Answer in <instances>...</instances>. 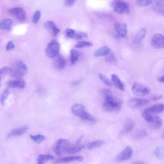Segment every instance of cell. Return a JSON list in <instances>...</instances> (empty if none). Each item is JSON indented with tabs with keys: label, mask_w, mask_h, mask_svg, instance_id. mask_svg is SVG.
I'll list each match as a JSON object with an SVG mask.
<instances>
[{
	"label": "cell",
	"mask_w": 164,
	"mask_h": 164,
	"mask_svg": "<svg viewBox=\"0 0 164 164\" xmlns=\"http://www.w3.org/2000/svg\"><path fill=\"white\" fill-rule=\"evenodd\" d=\"M105 96L103 103L105 109L108 112H118L121 107L122 102L120 100L109 94Z\"/></svg>",
	"instance_id": "1"
},
{
	"label": "cell",
	"mask_w": 164,
	"mask_h": 164,
	"mask_svg": "<svg viewBox=\"0 0 164 164\" xmlns=\"http://www.w3.org/2000/svg\"><path fill=\"white\" fill-rule=\"evenodd\" d=\"M28 69L26 64L21 60L16 62L11 68L10 73L13 77L20 79L23 77L27 73Z\"/></svg>",
	"instance_id": "2"
},
{
	"label": "cell",
	"mask_w": 164,
	"mask_h": 164,
	"mask_svg": "<svg viewBox=\"0 0 164 164\" xmlns=\"http://www.w3.org/2000/svg\"><path fill=\"white\" fill-rule=\"evenodd\" d=\"M71 111L75 115L82 119L92 122L96 121V118L86 111L83 105L77 104L74 105L71 108Z\"/></svg>",
	"instance_id": "3"
},
{
	"label": "cell",
	"mask_w": 164,
	"mask_h": 164,
	"mask_svg": "<svg viewBox=\"0 0 164 164\" xmlns=\"http://www.w3.org/2000/svg\"><path fill=\"white\" fill-rule=\"evenodd\" d=\"M112 6L115 11L120 15H125L129 13L130 6L126 2L122 0H114Z\"/></svg>",
	"instance_id": "4"
},
{
	"label": "cell",
	"mask_w": 164,
	"mask_h": 164,
	"mask_svg": "<svg viewBox=\"0 0 164 164\" xmlns=\"http://www.w3.org/2000/svg\"><path fill=\"white\" fill-rule=\"evenodd\" d=\"M70 143L69 140L65 139H60L56 143L54 148V151L56 154L61 156L66 152L70 147Z\"/></svg>",
	"instance_id": "5"
},
{
	"label": "cell",
	"mask_w": 164,
	"mask_h": 164,
	"mask_svg": "<svg viewBox=\"0 0 164 164\" xmlns=\"http://www.w3.org/2000/svg\"><path fill=\"white\" fill-rule=\"evenodd\" d=\"M60 48V45L57 41L52 39L48 44L46 49L47 55L51 58L55 57L58 55Z\"/></svg>",
	"instance_id": "6"
},
{
	"label": "cell",
	"mask_w": 164,
	"mask_h": 164,
	"mask_svg": "<svg viewBox=\"0 0 164 164\" xmlns=\"http://www.w3.org/2000/svg\"><path fill=\"white\" fill-rule=\"evenodd\" d=\"M132 91L133 94L139 97H144L149 95L150 89L147 87L135 83L133 85Z\"/></svg>",
	"instance_id": "7"
},
{
	"label": "cell",
	"mask_w": 164,
	"mask_h": 164,
	"mask_svg": "<svg viewBox=\"0 0 164 164\" xmlns=\"http://www.w3.org/2000/svg\"><path fill=\"white\" fill-rule=\"evenodd\" d=\"M133 154V151L131 148L127 147L116 156L115 159L118 162L125 161L130 159Z\"/></svg>",
	"instance_id": "8"
},
{
	"label": "cell",
	"mask_w": 164,
	"mask_h": 164,
	"mask_svg": "<svg viewBox=\"0 0 164 164\" xmlns=\"http://www.w3.org/2000/svg\"><path fill=\"white\" fill-rule=\"evenodd\" d=\"M151 43L152 46L156 49H161L164 47V38L163 36L157 34L154 35L151 39Z\"/></svg>",
	"instance_id": "9"
},
{
	"label": "cell",
	"mask_w": 164,
	"mask_h": 164,
	"mask_svg": "<svg viewBox=\"0 0 164 164\" xmlns=\"http://www.w3.org/2000/svg\"><path fill=\"white\" fill-rule=\"evenodd\" d=\"M9 12L14 15L20 21H24L26 20V13L24 10L21 8H13L10 9Z\"/></svg>",
	"instance_id": "10"
},
{
	"label": "cell",
	"mask_w": 164,
	"mask_h": 164,
	"mask_svg": "<svg viewBox=\"0 0 164 164\" xmlns=\"http://www.w3.org/2000/svg\"><path fill=\"white\" fill-rule=\"evenodd\" d=\"M148 102V100L146 99L134 98L129 101V105L132 108H137L144 106Z\"/></svg>",
	"instance_id": "11"
},
{
	"label": "cell",
	"mask_w": 164,
	"mask_h": 164,
	"mask_svg": "<svg viewBox=\"0 0 164 164\" xmlns=\"http://www.w3.org/2000/svg\"><path fill=\"white\" fill-rule=\"evenodd\" d=\"M143 111L153 115L160 114L164 111V105L162 103L156 104Z\"/></svg>",
	"instance_id": "12"
},
{
	"label": "cell",
	"mask_w": 164,
	"mask_h": 164,
	"mask_svg": "<svg viewBox=\"0 0 164 164\" xmlns=\"http://www.w3.org/2000/svg\"><path fill=\"white\" fill-rule=\"evenodd\" d=\"M115 28L120 37L125 38L127 37L128 32L126 24L116 23L115 25Z\"/></svg>",
	"instance_id": "13"
},
{
	"label": "cell",
	"mask_w": 164,
	"mask_h": 164,
	"mask_svg": "<svg viewBox=\"0 0 164 164\" xmlns=\"http://www.w3.org/2000/svg\"><path fill=\"white\" fill-rule=\"evenodd\" d=\"M44 25L50 33L55 36H56L60 32V30L53 21L49 20L46 22Z\"/></svg>",
	"instance_id": "14"
},
{
	"label": "cell",
	"mask_w": 164,
	"mask_h": 164,
	"mask_svg": "<svg viewBox=\"0 0 164 164\" xmlns=\"http://www.w3.org/2000/svg\"><path fill=\"white\" fill-rule=\"evenodd\" d=\"M134 125L135 123L132 120L130 119L127 120L123 126L121 134L125 135L128 134L134 128Z\"/></svg>",
	"instance_id": "15"
},
{
	"label": "cell",
	"mask_w": 164,
	"mask_h": 164,
	"mask_svg": "<svg viewBox=\"0 0 164 164\" xmlns=\"http://www.w3.org/2000/svg\"><path fill=\"white\" fill-rule=\"evenodd\" d=\"M148 123L151 128L157 130L159 129L162 126V121L160 117L153 116Z\"/></svg>",
	"instance_id": "16"
},
{
	"label": "cell",
	"mask_w": 164,
	"mask_h": 164,
	"mask_svg": "<svg viewBox=\"0 0 164 164\" xmlns=\"http://www.w3.org/2000/svg\"><path fill=\"white\" fill-rule=\"evenodd\" d=\"M54 62V66L58 69H62L64 68L66 65V61L65 58L61 55L57 56Z\"/></svg>",
	"instance_id": "17"
},
{
	"label": "cell",
	"mask_w": 164,
	"mask_h": 164,
	"mask_svg": "<svg viewBox=\"0 0 164 164\" xmlns=\"http://www.w3.org/2000/svg\"><path fill=\"white\" fill-rule=\"evenodd\" d=\"M164 0H155L154 2L153 8L156 12L161 15L164 14Z\"/></svg>",
	"instance_id": "18"
},
{
	"label": "cell",
	"mask_w": 164,
	"mask_h": 164,
	"mask_svg": "<svg viewBox=\"0 0 164 164\" xmlns=\"http://www.w3.org/2000/svg\"><path fill=\"white\" fill-rule=\"evenodd\" d=\"M8 85L11 88L23 89L25 86L26 83L23 80L19 79L10 81L8 82Z\"/></svg>",
	"instance_id": "19"
},
{
	"label": "cell",
	"mask_w": 164,
	"mask_h": 164,
	"mask_svg": "<svg viewBox=\"0 0 164 164\" xmlns=\"http://www.w3.org/2000/svg\"><path fill=\"white\" fill-rule=\"evenodd\" d=\"M28 127L24 126L21 128L15 129L12 130L8 135V137L13 136H18L22 135L28 130Z\"/></svg>",
	"instance_id": "20"
},
{
	"label": "cell",
	"mask_w": 164,
	"mask_h": 164,
	"mask_svg": "<svg viewBox=\"0 0 164 164\" xmlns=\"http://www.w3.org/2000/svg\"><path fill=\"white\" fill-rule=\"evenodd\" d=\"M111 79L113 83L117 88L121 91L124 90V84L117 75L112 74L111 76Z\"/></svg>",
	"instance_id": "21"
},
{
	"label": "cell",
	"mask_w": 164,
	"mask_h": 164,
	"mask_svg": "<svg viewBox=\"0 0 164 164\" xmlns=\"http://www.w3.org/2000/svg\"><path fill=\"white\" fill-rule=\"evenodd\" d=\"M110 48L107 46L100 48L97 50L94 54L96 57L106 56L110 52Z\"/></svg>",
	"instance_id": "22"
},
{
	"label": "cell",
	"mask_w": 164,
	"mask_h": 164,
	"mask_svg": "<svg viewBox=\"0 0 164 164\" xmlns=\"http://www.w3.org/2000/svg\"><path fill=\"white\" fill-rule=\"evenodd\" d=\"M147 33V30L145 28H143L141 29L133 39V43L135 44L139 43L145 37Z\"/></svg>",
	"instance_id": "23"
},
{
	"label": "cell",
	"mask_w": 164,
	"mask_h": 164,
	"mask_svg": "<svg viewBox=\"0 0 164 164\" xmlns=\"http://www.w3.org/2000/svg\"><path fill=\"white\" fill-rule=\"evenodd\" d=\"M106 142L103 140H99L90 142L88 144L87 148L89 149L98 148L105 144Z\"/></svg>",
	"instance_id": "24"
},
{
	"label": "cell",
	"mask_w": 164,
	"mask_h": 164,
	"mask_svg": "<svg viewBox=\"0 0 164 164\" xmlns=\"http://www.w3.org/2000/svg\"><path fill=\"white\" fill-rule=\"evenodd\" d=\"M84 148V146L83 145L77 144L71 147L70 146L66 152L70 154H74L80 152Z\"/></svg>",
	"instance_id": "25"
},
{
	"label": "cell",
	"mask_w": 164,
	"mask_h": 164,
	"mask_svg": "<svg viewBox=\"0 0 164 164\" xmlns=\"http://www.w3.org/2000/svg\"><path fill=\"white\" fill-rule=\"evenodd\" d=\"M84 158L81 156L72 157H64L58 160L57 162L60 163H67L73 161H82Z\"/></svg>",
	"instance_id": "26"
},
{
	"label": "cell",
	"mask_w": 164,
	"mask_h": 164,
	"mask_svg": "<svg viewBox=\"0 0 164 164\" xmlns=\"http://www.w3.org/2000/svg\"><path fill=\"white\" fill-rule=\"evenodd\" d=\"M12 23V20L11 19H5L3 20L1 23H0V29L10 30Z\"/></svg>",
	"instance_id": "27"
},
{
	"label": "cell",
	"mask_w": 164,
	"mask_h": 164,
	"mask_svg": "<svg viewBox=\"0 0 164 164\" xmlns=\"http://www.w3.org/2000/svg\"><path fill=\"white\" fill-rule=\"evenodd\" d=\"M79 53L77 51L71 49L70 51V60L72 65H74L78 60Z\"/></svg>",
	"instance_id": "28"
},
{
	"label": "cell",
	"mask_w": 164,
	"mask_h": 164,
	"mask_svg": "<svg viewBox=\"0 0 164 164\" xmlns=\"http://www.w3.org/2000/svg\"><path fill=\"white\" fill-rule=\"evenodd\" d=\"M54 158L53 156L49 155H40L39 156L38 160V163L39 164H43L46 162L50 160H53Z\"/></svg>",
	"instance_id": "29"
},
{
	"label": "cell",
	"mask_w": 164,
	"mask_h": 164,
	"mask_svg": "<svg viewBox=\"0 0 164 164\" xmlns=\"http://www.w3.org/2000/svg\"><path fill=\"white\" fill-rule=\"evenodd\" d=\"M155 156L158 159L162 160L164 158L163 148L161 147H158L154 152Z\"/></svg>",
	"instance_id": "30"
},
{
	"label": "cell",
	"mask_w": 164,
	"mask_h": 164,
	"mask_svg": "<svg viewBox=\"0 0 164 164\" xmlns=\"http://www.w3.org/2000/svg\"><path fill=\"white\" fill-rule=\"evenodd\" d=\"M30 136L31 139L37 144L41 143L46 139L45 137L42 135H30Z\"/></svg>",
	"instance_id": "31"
},
{
	"label": "cell",
	"mask_w": 164,
	"mask_h": 164,
	"mask_svg": "<svg viewBox=\"0 0 164 164\" xmlns=\"http://www.w3.org/2000/svg\"><path fill=\"white\" fill-rule=\"evenodd\" d=\"M153 0H137L136 5L140 7H146L151 4Z\"/></svg>",
	"instance_id": "32"
},
{
	"label": "cell",
	"mask_w": 164,
	"mask_h": 164,
	"mask_svg": "<svg viewBox=\"0 0 164 164\" xmlns=\"http://www.w3.org/2000/svg\"><path fill=\"white\" fill-rule=\"evenodd\" d=\"M147 134V131L145 129L138 130L135 134V138L136 139H140L145 137Z\"/></svg>",
	"instance_id": "33"
},
{
	"label": "cell",
	"mask_w": 164,
	"mask_h": 164,
	"mask_svg": "<svg viewBox=\"0 0 164 164\" xmlns=\"http://www.w3.org/2000/svg\"><path fill=\"white\" fill-rule=\"evenodd\" d=\"M93 46L92 43L86 42V41H80L78 42L75 46V47L77 48H80L84 47H89Z\"/></svg>",
	"instance_id": "34"
},
{
	"label": "cell",
	"mask_w": 164,
	"mask_h": 164,
	"mask_svg": "<svg viewBox=\"0 0 164 164\" xmlns=\"http://www.w3.org/2000/svg\"><path fill=\"white\" fill-rule=\"evenodd\" d=\"M10 93V91L8 89H6L2 94L1 98V102L3 106L5 104V101L8 98Z\"/></svg>",
	"instance_id": "35"
},
{
	"label": "cell",
	"mask_w": 164,
	"mask_h": 164,
	"mask_svg": "<svg viewBox=\"0 0 164 164\" xmlns=\"http://www.w3.org/2000/svg\"><path fill=\"white\" fill-rule=\"evenodd\" d=\"M10 68L8 67H5L0 69V87L1 86L2 76L10 73Z\"/></svg>",
	"instance_id": "36"
},
{
	"label": "cell",
	"mask_w": 164,
	"mask_h": 164,
	"mask_svg": "<svg viewBox=\"0 0 164 164\" xmlns=\"http://www.w3.org/2000/svg\"><path fill=\"white\" fill-rule=\"evenodd\" d=\"M98 76L100 80L106 85L108 86H112L111 82L103 75L99 74Z\"/></svg>",
	"instance_id": "37"
},
{
	"label": "cell",
	"mask_w": 164,
	"mask_h": 164,
	"mask_svg": "<svg viewBox=\"0 0 164 164\" xmlns=\"http://www.w3.org/2000/svg\"><path fill=\"white\" fill-rule=\"evenodd\" d=\"M88 37V34L86 33H76L74 39H83L87 38Z\"/></svg>",
	"instance_id": "38"
},
{
	"label": "cell",
	"mask_w": 164,
	"mask_h": 164,
	"mask_svg": "<svg viewBox=\"0 0 164 164\" xmlns=\"http://www.w3.org/2000/svg\"><path fill=\"white\" fill-rule=\"evenodd\" d=\"M41 16L40 12L39 10H37L34 14L33 20L34 24H37L39 21Z\"/></svg>",
	"instance_id": "39"
},
{
	"label": "cell",
	"mask_w": 164,
	"mask_h": 164,
	"mask_svg": "<svg viewBox=\"0 0 164 164\" xmlns=\"http://www.w3.org/2000/svg\"><path fill=\"white\" fill-rule=\"evenodd\" d=\"M75 30L70 28L67 29L66 31V35L68 37L74 38L75 34Z\"/></svg>",
	"instance_id": "40"
},
{
	"label": "cell",
	"mask_w": 164,
	"mask_h": 164,
	"mask_svg": "<svg viewBox=\"0 0 164 164\" xmlns=\"http://www.w3.org/2000/svg\"><path fill=\"white\" fill-rule=\"evenodd\" d=\"M106 56L105 59L107 62H113L116 60V57L113 53H109Z\"/></svg>",
	"instance_id": "41"
},
{
	"label": "cell",
	"mask_w": 164,
	"mask_h": 164,
	"mask_svg": "<svg viewBox=\"0 0 164 164\" xmlns=\"http://www.w3.org/2000/svg\"><path fill=\"white\" fill-rule=\"evenodd\" d=\"M15 46L12 41L10 40L8 42L6 47V49L7 50H10L14 49Z\"/></svg>",
	"instance_id": "42"
},
{
	"label": "cell",
	"mask_w": 164,
	"mask_h": 164,
	"mask_svg": "<svg viewBox=\"0 0 164 164\" xmlns=\"http://www.w3.org/2000/svg\"><path fill=\"white\" fill-rule=\"evenodd\" d=\"M77 0H65V5L68 7L73 6Z\"/></svg>",
	"instance_id": "43"
},
{
	"label": "cell",
	"mask_w": 164,
	"mask_h": 164,
	"mask_svg": "<svg viewBox=\"0 0 164 164\" xmlns=\"http://www.w3.org/2000/svg\"><path fill=\"white\" fill-rule=\"evenodd\" d=\"M162 97L163 96L161 95L158 96L154 97L152 99L154 101H158L162 99Z\"/></svg>",
	"instance_id": "44"
},
{
	"label": "cell",
	"mask_w": 164,
	"mask_h": 164,
	"mask_svg": "<svg viewBox=\"0 0 164 164\" xmlns=\"http://www.w3.org/2000/svg\"><path fill=\"white\" fill-rule=\"evenodd\" d=\"M164 76H162V77H161L159 78V80L160 82H161V83H164Z\"/></svg>",
	"instance_id": "45"
},
{
	"label": "cell",
	"mask_w": 164,
	"mask_h": 164,
	"mask_svg": "<svg viewBox=\"0 0 164 164\" xmlns=\"http://www.w3.org/2000/svg\"><path fill=\"white\" fill-rule=\"evenodd\" d=\"M133 163L135 164H144L145 163L144 162H142L139 161L135 162L134 163Z\"/></svg>",
	"instance_id": "46"
}]
</instances>
